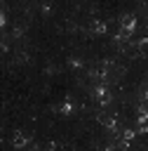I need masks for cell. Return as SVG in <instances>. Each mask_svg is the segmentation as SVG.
Instances as JSON below:
<instances>
[{
    "label": "cell",
    "mask_w": 148,
    "mask_h": 151,
    "mask_svg": "<svg viewBox=\"0 0 148 151\" xmlns=\"http://www.w3.org/2000/svg\"><path fill=\"white\" fill-rule=\"evenodd\" d=\"M0 24H2V14H0Z\"/></svg>",
    "instance_id": "7a4b0ae2"
},
{
    "label": "cell",
    "mask_w": 148,
    "mask_h": 151,
    "mask_svg": "<svg viewBox=\"0 0 148 151\" xmlns=\"http://www.w3.org/2000/svg\"><path fill=\"white\" fill-rule=\"evenodd\" d=\"M122 31L125 33H132L134 31V17H122Z\"/></svg>",
    "instance_id": "6da1fadb"
},
{
    "label": "cell",
    "mask_w": 148,
    "mask_h": 151,
    "mask_svg": "<svg viewBox=\"0 0 148 151\" xmlns=\"http://www.w3.org/2000/svg\"><path fill=\"white\" fill-rule=\"evenodd\" d=\"M146 42H148V38H146Z\"/></svg>",
    "instance_id": "3957f363"
}]
</instances>
